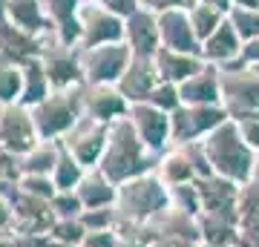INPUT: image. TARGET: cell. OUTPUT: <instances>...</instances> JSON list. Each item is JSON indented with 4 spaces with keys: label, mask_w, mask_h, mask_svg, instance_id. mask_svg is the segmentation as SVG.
Returning <instances> with one entry per match:
<instances>
[{
    "label": "cell",
    "mask_w": 259,
    "mask_h": 247,
    "mask_svg": "<svg viewBox=\"0 0 259 247\" xmlns=\"http://www.w3.org/2000/svg\"><path fill=\"white\" fill-rule=\"evenodd\" d=\"M228 20L233 23L236 35L242 37V43H245V40H253V37H259V12H256V9L231 6V9H228Z\"/></svg>",
    "instance_id": "cell-32"
},
{
    "label": "cell",
    "mask_w": 259,
    "mask_h": 247,
    "mask_svg": "<svg viewBox=\"0 0 259 247\" xmlns=\"http://www.w3.org/2000/svg\"><path fill=\"white\" fill-rule=\"evenodd\" d=\"M115 247H150V244L139 236H118V244Z\"/></svg>",
    "instance_id": "cell-45"
},
{
    "label": "cell",
    "mask_w": 259,
    "mask_h": 247,
    "mask_svg": "<svg viewBox=\"0 0 259 247\" xmlns=\"http://www.w3.org/2000/svg\"><path fill=\"white\" fill-rule=\"evenodd\" d=\"M52 213H55V219H81L83 213V204L78 199V192H58L55 199H52Z\"/></svg>",
    "instance_id": "cell-37"
},
{
    "label": "cell",
    "mask_w": 259,
    "mask_h": 247,
    "mask_svg": "<svg viewBox=\"0 0 259 247\" xmlns=\"http://www.w3.org/2000/svg\"><path fill=\"white\" fill-rule=\"evenodd\" d=\"M107 12H112V15H118L121 20H127L130 15H136V12L141 9V0H98Z\"/></svg>",
    "instance_id": "cell-40"
},
{
    "label": "cell",
    "mask_w": 259,
    "mask_h": 247,
    "mask_svg": "<svg viewBox=\"0 0 259 247\" xmlns=\"http://www.w3.org/2000/svg\"><path fill=\"white\" fill-rule=\"evenodd\" d=\"M199 0H141V6L150 12H156V15H161V12H173V9H193Z\"/></svg>",
    "instance_id": "cell-39"
},
{
    "label": "cell",
    "mask_w": 259,
    "mask_h": 247,
    "mask_svg": "<svg viewBox=\"0 0 259 247\" xmlns=\"http://www.w3.org/2000/svg\"><path fill=\"white\" fill-rule=\"evenodd\" d=\"M187 15H190V23H193V29H196V37H199L202 43L222 26L225 20H228V12L219 9V6H213V3H196Z\"/></svg>",
    "instance_id": "cell-29"
},
{
    "label": "cell",
    "mask_w": 259,
    "mask_h": 247,
    "mask_svg": "<svg viewBox=\"0 0 259 247\" xmlns=\"http://www.w3.org/2000/svg\"><path fill=\"white\" fill-rule=\"evenodd\" d=\"M236 127H239L242 141L256 153V150H259V118H256V115H250V118H239V121H236Z\"/></svg>",
    "instance_id": "cell-38"
},
{
    "label": "cell",
    "mask_w": 259,
    "mask_h": 247,
    "mask_svg": "<svg viewBox=\"0 0 259 247\" xmlns=\"http://www.w3.org/2000/svg\"><path fill=\"white\" fill-rule=\"evenodd\" d=\"M199 3H213V6H219V9H225V12L233 6V0H199Z\"/></svg>",
    "instance_id": "cell-47"
},
{
    "label": "cell",
    "mask_w": 259,
    "mask_h": 247,
    "mask_svg": "<svg viewBox=\"0 0 259 247\" xmlns=\"http://www.w3.org/2000/svg\"><path fill=\"white\" fill-rule=\"evenodd\" d=\"M147 104H153V107H158V110H164V112H173L182 107V95H179V86L176 83H167V81H161L153 89V95L147 98Z\"/></svg>",
    "instance_id": "cell-35"
},
{
    "label": "cell",
    "mask_w": 259,
    "mask_h": 247,
    "mask_svg": "<svg viewBox=\"0 0 259 247\" xmlns=\"http://www.w3.org/2000/svg\"><path fill=\"white\" fill-rule=\"evenodd\" d=\"M239 61L245 66H250V69H259V37H253V40H245V43H242Z\"/></svg>",
    "instance_id": "cell-43"
},
{
    "label": "cell",
    "mask_w": 259,
    "mask_h": 247,
    "mask_svg": "<svg viewBox=\"0 0 259 247\" xmlns=\"http://www.w3.org/2000/svg\"><path fill=\"white\" fill-rule=\"evenodd\" d=\"M153 64H156V72H158V81H167V83H185L187 78L199 75L207 66L202 55H187V52H173V49H158L153 55Z\"/></svg>",
    "instance_id": "cell-18"
},
{
    "label": "cell",
    "mask_w": 259,
    "mask_h": 247,
    "mask_svg": "<svg viewBox=\"0 0 259 247\" xmlns=\"http://www.w3.org/2000/svg\"><path fill=\"white\" fill-rule=\"evenodd\" d=\"M78 23H81V43H78V49L121 43L124 40V20L118 15L107 12L98 0H81Z\"/></svg>",
    "instance_id": "cell-8"
},
{
    "label": "cell",
    "mask_w": 259,
    "mask_h": 247,
    "mask_svg": "<svg viewBox=\"0 0 259 247\" xmlns=\"http://www.w3.org/2000/svg\"><path fill=\"white\" fill-rule=\"evenodd\" d=\"M228 118H231V115L225 112L222 104H213V107H190V104H182V107L170 115L173 146L199 144V141H204L216 127H222Z\"/></svg>",
    "instance_id": "cell-7"
},
{
    "label": "cell",
    "mask_w": 259,
    "mask_h": 247,
    "mask_svg": "<svg viewBox=\"0 0 259 247\" xmlns=\"http://www.w3.org/2000/svg\"><path fill=\"white\" fill-rule=\"evenodd\" d=\"M3 110H6V107H3V104H0V115H3Z\"/></svg>",
    "instance_id": "cell-51"
},
{
    "label": "cell",
    "mask_w": 259,
    "mask_h": 247,
    "mask_svg": "<svg viewBox=\"0 0 259 247\" xmlns=\"http://www.w3.org/2000/svg\"><path fill=\"white\" fill-rule=\"evenodd\" d=\"M44 6H47V18L58 35V43L78 49V43H81V23H78L81 0H44Z\"/></svg>",
    "instance_id": "cell-19"
},
{
    "label": "cell",
    "mask_w": 259,
    "mask_h": 247,
    "mask_svg": "<svg viewBox=\"0 0 259 247\" xmlns=\"http://www.w3.org/2000/svg\"><path fill=\"white\" fill-rule=\"evenodd\" d=\"M130 124L136 127L139 138L144 141L150 153H167L173 146V127H170V112L158 110L153 104H130V112H127Z\"/></svg>",
    "instance_id": "cell-9"
},
{
    "label": "cell",
    "mask_w": 259,
    "mask_h": 247,
    "mask_svg": "<svg viewBox=\"0 0 259 247\" xmlns=\"http://www.w3.org/2000/svg\"><path fill=\"white\" fill-rule=\"evenodd\" d=\"M256 118H259V112H256Z\"/></svg>",
    "instance_id": "cell-52"
},
{
    "label": "cell",
    "mask_w": 259,
    "mask_h": 247,
    "mask_svg": "<svg viewBox=\"0 0 259 247\" xmlns=\"http://www.w3.org/2000/svg\"><path fill=\"white\" fill-rule=\"evenodd\" d=\"M158 158L161 156L150 153L144 146L130 118H118L115 124H110V138H107V150L98 161V170L112 184H124L147 173H156Z\"/></svg>",
    "instance_id": "cell-2"
},
{
    "label": "cell",
    "mask_w": 259,
    "mask_h": 247,
    "mask_svg": "<svg viewBox=\"0 0 259 247\" xmlns=\"http://www.w3.org/2000/svg\"><path fill=\"white\" fill-rule=\"evenodd\" d=\"M37 129L32 121V112L23 104H9L0 115V146L12 156H26L37 144Z\"/></svg>",
    "instance_id": "cell-11"
},
{
    "label": "cell",
    "mask_w": 259,
    "mask_h": 247,
    "mask_svg": "<svg viewBox=\"0 0 259 247\" xmlns=\"http://www.w3.org/2000/svg\"><path fill=\"white\" fill-rule=\"evenodd\" d=\"M107 138H110V124H101V121L81 115L78 124L66 132V138L61 144H64L87 170H93V167H98L104 150H107Z\"/></svg>",
    "instance_id": "cell-10"
},
{
    "label": "cell",
    "mask_w": 259,
    "mask_h": 247,
    "mask_svg": "<svg viewBox=\"0 0 259 247\" xmlns=\"http://www.w3.org/2000/svg\"><path fill=\"white\" fill-rule=\"evenodd\" d=\"M199 195H202V213L207 216H222V219L239 221L236 213V199H239V184L210 175V178H199Z\"/></svg>",
    "instance_id": "cell-16"
},
{
    "label": "cell",
    "mask_w": 259,
    "mask_h": 247,
    "mask_svg": "<svg viewBox=\"0 0 259 247\" xmlns=\"http://www.w3.org/2000/svg\"><path fill=\"white\" fill-rule=\"evenodd\" d=\"M167 199H170V207L179 213H187V216H199L202 213V195H199V184H176V187H167Z\"/></svg>",
    "instance_id": "cell-30"
},
{
    "label": "cell",
    "mask_w": 259,
    "mask_h": 247,
    "mask_svg": "<svg viewBox=\"0 0 259 247\" xmlns=\"http://www.w3.org/2000/svg\"><path fill=\"white\" fill-rule=\"evenodd\" d=\"M158 35L161 46L173 52H187V55H202V40L196 37V29L190 23L187 9H173L158 15Z\"/></svg>",
    "instance_id": "cell-13"
},
{
    "label": "cell",
    "mask_w": 259,
    "mask_h": 247,
    "mask_svg": "<svg viewBox=\"0 0 259 247\" xmlns=\"http://www.w3.org/2000/svg\"><path fill=\"white\" fill-rule=\"evenodd\" d=\"M219 89L222 107L233 121L250 118L259 112V72L236 58L233 64L219 66Z\"/></svg>",
    "instance_id": "cell-5"
},
{
    "label": "cell",
    "mask_w": 259,
    "mask_h": 247,
    "mask_svg": "<svg viewBox=\"0 0 259 247\" xmlns=\"http://www.w3.org/2000/svg\"><path fill=\"white\" fill-rule=\"evenodd\" d=\"M170 207L167 199V184L156 173H147L141 178L118 184V199H115V213H118V224L115 233L118 236H139L144 238V227L156 219L158 213ZM147 241V238H144Z\"/></svg>",
    "instance_id": "cell-1"
},
{
    "label": "cell",
    "mask_w": 259,
    "mask_h": 247,
    "mask_svg": "<svg viewBox=\"0 0 259 247\" xmlns=\"http://www.w3.org/2000/svg\"><path fill=\"white\" fill-rule=\"evenodd\" d=\"M83 236H87V227L81 224V219H55L49 230V238L58 244H81Z\"/></svg>",
    "instance_id": "cell-33"
},
{
    "label": "cell",
    "mask_w": 259,
    "mask_h": 247,
    "mask_svg": "<svg viewBox=\"0 0 259 247\" xmlns=\"http://www.w3.org/2000/svg\"><path fill=\"white\" fill-rule=\"evenodd\" d=\"M83 247H115L118 244V233L115 230H95V233H87L81 241Z\"/></svg>",
    "instance_id": "cell-41"
},
{
    "label": "cell",
    "mask_w": 259,
    "mask_h": 247,
    "mask_svg": "<svg viewBox=\"0 0 259 247\" xmlns=\"http://www.w3.org/2000/svg\"><path fill=\"white\" fill-rule=\"evenodd\" d=\"M44 69H47V78L52 83V89H78L83 83V69H81V55L78 49H69V46H52L44 55Z\"/></svg>",
    "instance_id": "cell-14"
},
{
    "label": "cell",
    "mask_w": 259,
    "mask_h": 247,
    "mask_svg": "<svg viewBox=\"0 0 259 247\" xmlns=\"http://www.w3.org/2000/svg\"><path fill=\"white\" fill-rule=\"evenodd\" d=\"M239 52H242V37L236 35V29H233L231 20H225L222 26L202 43V58L213 66L233 64L239 58Z\"/></svg>",
    "instance_id": "cell-24"
},
{
    "label": "cell",
    "mask_w": 259,
    "mask_h": 247,
    "mask_svg": "<svg viewBox=\"0 0 259 247\" xmlns=\"http://www.w3.org/2000/svg\"><path fill=\"white\" fill-rule=\"evenodd\" d=\"M158 72H156V64H153V58H141L136 55L133 58V64L127 66V72L121 75V81L115 83L118 92L127 98L130 104H144L153 95V89L158 86Z\"/></svg>",
    "instance_id": "cell-17"
},
{
    "label": "cell",
    "mask_w": 259,
    "mask_h": 247,
    "mask_svg": "<svg viewBox=\"0 0 259 247\" xmlns=\"http://www.w3.org/2000/svg\"><path fill=\"white\" fill-rule=\"evenodd\" d=\"M49 247H83V244H58V241H52Z\"/></svg>",
    "instance_id": "cell-50"
},
{
    "label": "cell",
    "mask_w": 259,
    "mask_h": 247,
    "mask_svg": "<svg viewBox=\"0 0 259 247\" xmlns=\"http://www.w3.org/2000/svg\"><path fill=\"white\" fill-rule=\"evenodd\" d=\"M153 247H204L202 241H193V238H167V241H158Z\"/></svg>",
    "instance_id": "cell-44"
},
{
    "label": "cell",
    "mask_w": 259,
    "mask_h": 247,
    "mask_svg": "<svg viewBox=\"0 0 259 247\" xmlns=\"http://www.w3.org/2000/svg\"><path fill=\"white\" fill-rule=\"evenodd\" d=\"M204 156L210 161L213 175L219 178H228L233 184H248L253 178V150H250L239 135V127L236 121L228 118L222 127H216L210 135L202 141Z\"/></svg>",
    "instance_id": "cell-3"
},
{
    "label": "cell",
    "mask_w": 259,
    "mask_h": 247,
    "mask_svg": "<svg viewBox=\"0 0 259 247\" xmlns=\"http://www.w3.org/2000/svg\"><path fill=\"white\" fill-rule=\"evenodd\" d=\"M81 86L78 89H52L49 98H44L37 107L29 110L40 141H64L66 132L78 124V118L83 115Z\"/></svg>",
    "instance_id": "cell-4"
},
{
    "label": "cell",
    "mask_w": 259,
    "mask_h": 247,
    "mask_svg": "<svg viewBox=\"0 0 259 247\" xmlns=\"http://www.w3.org/2000/svg\"><path fill=\"white\" fill-rule=\"evenodd\" d=\"M0 20H6V0H0Z\"/></svg>",
    "instance_id": "cell-49"
},
{
    "label": "cell",
    "mask_w": 259,
    "mask_h": 247,
    "mask_svg": "<svg viewBox=\"0 0 259 247\" xmlns=\"http://www.w3.org/2000/svg\"><path fill=\"white\" fill-rule=\"evenodd\" d=\"M78 199H81L83 210H101V207H115V199H118V184H112L107 175L93 167L87 170L81 178V184L75 187Z\"/></svg>",
    "instance_id": "cell-22"
},
{
    "label": "cell",
    "mask_w": 259,
    "mask_h": 247,
    "mask_svg": "<svg viewBox=\"0 0 259 247\" xmlns=\"http://www.w3.org/2000/svg\"><path fill=\"white\" fill-rule=\"evenodd\" d=\"M81 55V69H83V83H118L121 75L127 72L133 64V49L124 40L121 43H104V46H90L78 49Z\"/></svg>",
    "instance_id": "cell-6"
},
{
    "label": "cell",
    "mask_w": 259,
    "mask_h": 247,
    "mask_svg": "<svg viewBox=\"0 0 259 247\" xmlns=\"http://www.w3.org/2000/svg\"><path fill=\"white\" fill-rule=\"evenodd\" d=\"M179 95H182V104H190V107H213V104H222L219 66L207 64L199 75L187 78L185 83H179Z\"/></svg>",
    "instance_id": "cell-20"
},
{
    "label": "cell",
    "mask_w": 259,
    "mask_h": 247,
    "mask_svg": "<svg viewBox=\"0 0 259 247\" xmlns=\"http://www.w3.org/2000/svg\"><path fill=\"white\" fill-rule=\"evenodd\" d=\"M124 43L133 49V55L153 58L161 49V35H158V15L141 6L136 15L124 20Z\"/></svg>",
    "instance_id": "cell-15"
},
{
    "label": "cell",
    "mask_w": 259,
    "mask_h": 247,
    "mask_svg": "<svg viewBox=\"0 0 259 247\" xmlns=\"http://www.w3.org/2000/svg\"><path fill=\"white\" fill-rule=\"evenodd\" d=\"M0 233H12L15 236V204L3 192H0Z\"/></svg>",
    "instance_id": "cell-42"
},
{
    "label": "cell",
    "mask_w": 259,
    "mask_h": 247,
    "mask_svg": "<svg viewBox=\"0 0 259 247\" xmlns=\"http://www.w3.org/2000/svg\"><path fill=\"white\" fill-rule=\"evenodd\" d=\"M29 58H40V43L18 26H12L9 20H0V61L23 66Z\"/></svg>",
    "instance_id": "cell-23"
},
{
    "label": "cell",
    "mask_w": 259,
    "mask_h": 247,
    "mask_svg": "<svg viewBox=\"0 0 259 247\" xmlns=\"http://www.w3.org/2000/svg\"><path fill=\"white\" fill-rule=\"evenodd\" d=\"M250 181L259 184V150H256V156H253V178H250Z\"/></svg>",
    "instance_id": "cell-48"
},
{
    "label": "cell",
    "mask_w": 259,
    "mask_h": 247,
    "mask_svg": "<svg viewBox=\"0 0 259 247\" xmlns=\"http://www.w3.org/2000/svg\"><path fill=\"white\" fill-rule=\"evenodd\" d=\"M81 224L87 227V233H95V230H115V224H118V213H115V207L83 210L81 213Z\"/></svg>",
    "instance_id": "cell-36"
},
{
    "label": "cell",
    "mask_w": 259,
    "mask_h": 247,
    "mask_svg": "<svg viewBox=\"0 0 259 247\" xmlns=\"http://www.w3.org/2000/svg\"><path fill=\"white\" fill-rule=\"evenodd\" d=\"M156 175L167 187L196 181V170L190 164V158H187L185 146H170L167 153H161V158H158V164H156Z\"/></svg>",
    "instance_id": "cell-25"
},
{
    "label": "cell",
    "mask_w": 259,
    "mask_h": 247,
    "mask_svg": "<svg viewBox=\"0 0 259 247\" xmlns=\"http://www.w3.org/2000/svg\"><path fill=\"white\" fill-rule=\"evenodd\" d=\"M233 6H242V9H256L259 12V0H233Z\"/></svg>",
    "instance_id": "cell-46"
},
{
    "label": "cell",
    "mask_w": 259,
    "mask_h": 247,
    "mask_svg": "<svg viewBox=\"0 0 259 247\" xmlns=\"http://www.w3.org/2000/svg\"><path fill=\"white\" fill-rule=\"evenodd\" d=\"M6 20L12 26H18L20 32L32 35L35 40L52 29L44 0H6Z\"/></svg>",
    "instance_id": "cell-21"
},
{
    "label": "cell",
    "mask_w": 259,
    "mask_h": 247,
    "mask_svg": "<svg viewBox=\"0 0 259 247\" xmlns=\"http://www.w3.org/2000/svg\"><path fill=\"white\" fill-rule=\"evenodd\" d=\"M18 187L26 195H35V199H44V202H52L58 195V187L49 175H20Z\"/></svg>",
    "instance_id": "cell-34"
},
{
    "label": "cell",
    "mask_w": 259,
    "mask_h": 247,
    "mask_svg": "<svg viewBox=\"0 0 259 247\" xmlns=\"http://www.w3.org/2000/svg\"><path fill=\"white\" fill-rule=\"evenodd\" d=\"M20 92H23V72H20V66L0 61V104L3 107L18 104Z\"/></svg>",
    "instance_id": "cell-31"
},
{
    "label": "cell",
    "mask_w": 259,
    "mask_h": 247,
    "mask_svg": "<svg viewBox=\"0 0 259 247\" xmlns=\"http://www.w3.org/2000/svg\"><path fill=\"white\" fill-rule=\"evenodd\" d=\"M61 156V141H37L26 156H20V173L23 175H49Z\"/></svg>",
    "instance_id": "cell-27"
},
{
    "label": "cell",
    "mask_w": 259,
    "mask_h": 247,
    "mask_svg": "<svg viewBox=\"0 0 259 247\" xmlns=\"http://www.w3.org/2000/svg\"><path fill=\"white\" fill-rule=\"evenodd\" d=\"M20 72H23V92H20V101L23 107H37V104L49 98V92H52V83L47 78V69H44V61L40 58H29L26 64L20 66Z\"/></svg>",
    "instance_id": "cell-26"
},
{
    "label": "cell",
    "mask_w": 259,
    "mask_h": 247,
    "mask_svg": "<svg viewBox=\"0 0 259 247\" xmlns=\"http://www.w3.org/2000/svg\"><path fill=\"white\" fill-rule=\"evenodd\" d=\"M81 110L87 118H95L101 124H115L118 118H127L130 101L118 92L115 83H83Z\"/></svg>",
    "instance_id": "cell-12"
},
{
    "label": "cell",
    "mask_w": 259,
    "mask_h": 247,
    "mask_svg": "<svg viewBox=\"0 0 259 247\" xmlns=\"http://www.w3.org/2000/svg\"><path fill=\"white\" fill-rule=\"evenodd\" d=\"M83 173H87V167L61 144V156H58V164H55V170H52V181H55L58 192H72L75 187L81 184Z\"/></svg>",
    "instance_id": "cell-28"
}]
</instances>
